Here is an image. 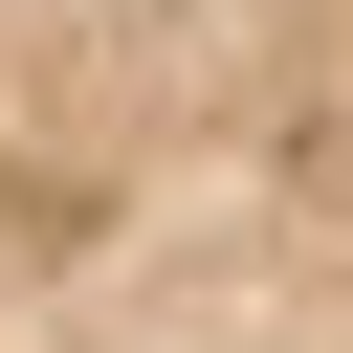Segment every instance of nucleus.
Listing matches in <instances>:
<instances>
[{"instance_id":"f257e3e1","label":"nucleus","mask_w":353,"mask_h":353,"mask_svg":"<svg viewBox=\"0 0 353 353\" xmlns=\"http://www.w3.org/2000/svg\"><path fill=\"white\" fill-rule=\"evenodd\" d=\"M0 353H353V0H0Z\"/></svg>"}]
</instances>
